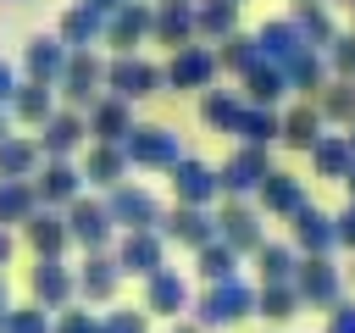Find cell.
I'll return each instance as SVG.
<instances>
[{
  "label": "cell",
  "instance_id": "cb8c5ba5",
  "mask_svg": "<svg viewBox=\"0 0 355 333\" xmlns=\"http://www.w3.org/2000/svg\"><path fill=\"white\" fill-rule=\"evenodd\" d=\"M128 128H133V117H128V100H116V94H100V100H94V111H89V133H94L100 144H122V139H128Z\"/></svg>",
  "mask_w": 355,
  "mask_h": 333
},
{
  "label": "cell",
  "instance_id": "4316f807",
  "mask_svg": "<svg viewBox=\"0 0 355 333\" xmlns=\"http://www.w3.org/2000/svg\"><path fill=\"white\" fill-rule=\"evenodd\" d=\"M50 111H55V89L50 83H17V94H11V117L17 122H33V128H44L50 122Z\"/></svg>",
  "mask_w": 355,
  "mask_h": 333
},
{
  "label": "cell",
  "instance_id": "7402d4cb",
  "mask_svg": "<svg viewBox=\"0 0 355 333\" xmlns=\"http://www.w3.org/2000/svg\"><path fill=\"white\" fill-rule=\"evenodd\" d=\"M78 189H83V172L72 166V161H61V155H50V166L39 172V183H33V194L39 200H50V205H72L78 200Z\"/></svg>",
  "mask_w": 355,
  "mask_h": 333
},
{
  "label": "cell",
  "instance_id": "ac0fdd59",
  "mask_svg": "<svg viewBox=\"0 0 355 333\" xmlns=\"http://www.w3.org/2000/svg\"><path fill=\"white\" fill-rule=\"evenodd\" d=\"M322 111H316V100H300V105H288L283 117H277V139L288 144V150H311L316 139H322Z\"/></svg>",
  "mask_w": 355,
  "mask_h": 333
},
{
  "label": "cell",
  "instance_id": "11a10c76",
  "mask_svg": "<svg viewBox=\"0 0 355 333\" xmlns=\"http://www.w3.org/2000/svg\"><path fill=\"white\" fill-rule=\"evenodd\" d=\"M344 189H349V200H355V166H349V172H344Z\"/></svg>",
  "mask_w": 355,
  "mask_h": 333
},
{
  "label": "cell",
  "instance_id": "8fae6325",
  "mask_svg": "<svg viewBox=\"0 0 355 333\" xmlns=\"http://www.w3.org/2000/svg\"><path fill=\"white\" fill-rule=\"evenodd\" d=\"M111 233H116V222H111V211L100 200H72L67 205V239H78L83 250H100Z\"/></svg>",
  "mask_w": 355,
  "mask_h": 333
},
{
  "label": "cell",
  "instance_id": "60d3db41",
  "mask_svg": "<svg viewBox=\"0 0 355 333\" xmlns=\"http://www.w3.org/2000/svg\"><path fill=\"white\" fill-rule=\"evenodd\" d=\"M255 61H261V44H255V33H239V28H233V33L222 39V50H216V67H227V72H239V78H244Z\"/></svg>",
  "mask_w": 355,
  "mask_h": 333
},
{
  "label": "cell",
  "instance_id": "f35d334b",
  "mask_svg": "<svg viewBox=\"0 0 355 333\" xmlns=\"http://www.w3.org/2000/svg\"><path fill=\"white\" fill-rule=\"evenodd\" d=\"M22 228H28V244H33L39 255H61V244H67V222H61L55 211H33Z\"/></svg>",
  "mask_w": 355,
  "mask_h": 333
},
{
  "label": "cell",
  "instance_id": "6125c7cd",
  "mask_svg": "<svg viewBox=\"0 0 355 333\" xmlns=\"http://www.w3.org/2000/svg\"><path fill=\"white\" fill-rule=\"evenodd\" d=\"M349 278H355V266H349Z\"/></svg>",
  "mask_w": 355,
  "mask_h": 333
},
{
  "label": "cell",
  "instance_id": "f546056e",
  "mask_svg": "<svg viewBox=\"0 0 355 333\" xmlns=\"http://www.w3.org/2000/svg\"><path fill=\"white\" fill-rule=\"evenodd\" d=\"M22 67H28V78H33V83H61L67 44H61V39H33V44H28V56H22Z\"/></svg>",
  "mask_w": 355,
  "mask_h": 333
},
{
  "label": "cell",
  "instance_id": "603a6c76",
  "mask_svg": "<svg viewBox=\"0 0 355 333\" xmlns=\"http://www.w3.org/2000/svg\"><path fill=\"white\" fill-rule=\"evenodd\" d=\"M100 61L89 56V50H72L67 56V67H61V89H67V100H100Z\"/></svg>",
  "mask_w": 355,
  "mask_h": 333
},
{
  "label": "cell",
  "instance_id": "5b68a950",
  "mask_svg": "<svg viewBox=\"0 0 355 333\" xmlns=\"http://www.w3.org/2000/svg\"><path fill=\"white\" fill-rule=\"evenodd\" d=\"M161 78H166V89H211V78H216V50L183 44V50H172V61L161 67Z\"/></svg>",
  "mask_w": 355,
  "mask_h": 333
},
{
  "label": "cell",
  "instance_id": "8d00e7d4",
  "mask_svg": "<svg viewBox=\"0 0 355 333\" xmlns=\"http://www.w3.org/2000/svg\"><path fill=\"white\" fill-rule=\"evenodd\" d=\"M33 205H39V194H33V183H28V178H0V228L28 222V216H33Z\"/></svg>",
  "mask_w": 355,
  "mask_h": 333
},
{
  "label": "cell",
  "instance_id": "5bb4252c",
  "mask_svg": "<svg viewBox=\"0 0 355 333\" xmlns=\"http://www.w3.org/2000/svg\"><path fill=\"white\" fill-rule=\"evenodd\" d=\"M161 239H178V244L200 250V244L216 239V216H211L205 205H178L172 216H161Z\"/></svg>",
  "mask_w": 355,
  "mask_h": 333
},
{
  "label": "cell",
  "instance_id": "7dc6e473",
  "mask_svg": "<svg viewBox=\"0 0 355 333\" xmlns=\"http://www.w3.org/2000/svg\"><path fill=\"white\" fill-rule=\"evenodd\" d=\"M150 327V311H111L105 316V333H144Z\"/></svg>",
  "mask_w": 355,
  "mask_h": 333
},
{
  "label": "cell",
  "instance_id": "52a82bcc",
  "mask_svg": "<svg viewBox=\"0 0 355 333\" xmlns=\"http://www.w3.org/2000/svg\"><path fill=\"white\" fill-rule=\"evenodd\" d=\"M216 239L227 244V250H239V255H255L261 250V239H266V228H261V211L255 205H222L216 211Z\"/></svg>",
  "mask_w": 355,
  "mask_h": 333
},
{
  "label": "cell",
  "instance_id": "9f6ffc18",
  "mask_svg": "<svg viewBox=\"0 0 355 333\" xmlns=\"http://www.w3.org/2000/svg\"><path fill=\"white\" fill-rule=\"evenodd\" d=\"M344 144H349V150H355V122H349V133H344Z\"/></svg>",
  "mask_w": 355,
  "mask_h": 333
},
{
  "label": "cell",
  "instance_id": "44dd1931",
  "mask_svg": "<svg viewBox=\"0 0 355 333\" xmlns=\"http://www.w3.org/2000/svg\"><path fill=\"white\" fill-rule=\"evenodd\" d=\"M239 83H244V105H272V111H277V100L288 94V78H283L277 61H255Z\"/></svg>",
  "mask_w": 355,
  "mask_h": 333
},
{
  "label": "cell",
  "instance_id": "bcb514c9",
  "mask_svg": "<svg viewBox=\"0 0 355 333\" xmlns=\"http://www.w3.org/2000/svg\"><path fill=\"white\" fill-rule=\"evenodd\" d=\"M0 333H50V316H44V305L33 300V305H22V311H6Z\"/></svg>",
  "mask_w": 355,
  "mask_h": 333
},
{
  "label": "cell",
  "instance_id": "680465c9",
  "mask_svg": "<svg viewBox=\"0 0 355 333\" xmlns=\"http://www.w3.org/2000/svg\"><path fill=\"white\" fill-rule=\"evenodd\" d=\"M349 28H355V0H349Z\"/></svg>",
  "mask_w": 355,
  "mask_h": 333
},
{
  "label": "cell",
  "instance_id": "db71d44e",
  "mask_svg": "<svg viewBox=\"0 0 355 333\" xmlns=\"http://www.w3.org/2000/svg\"><path fill=\"white\" fill-rule=\"evenodd\" d=\"M6 255H11V233L0 228V261H6Z\"/></svg>",
  "mask_w": 355,
  "mask_h": 333
},
{
  "label": "cell",
  "instance_id": "d590c367",
  "mask_svg": "<svg viewBox=\"0 0 355 333\" xmlns=\"http://www.w3.org/2000/svg\"><path fill=\"white\" fill-rule=\"evenodd\" d=\"M316 111H322V122L349 128V122H355V78H333V83L316 94Z\"/></svg>",
  "mask_w": 355,
  "mask_h": 333
},
{
  "label": "cell",
  "instance_id": "3957f363",
  "mask_svg": "<svg viewBox=\"0 0 355 333\" xmlns=\"http://www.w3.org/2000/svg\"><path fill=\"white\" fill-rule=\"evenodd\" d=\"M122 150H128V166H144V172H161V166H178V161H183V155H178V133H172V128H155V122L128 128Z\"/></svg>",
  "mask_w": 355,
  "mask_h": 333
},
{
  "label": "cell",
  "instance_id": "d6a6232c",
  "mask_svg": "<svg viewBox=\"0 0 355 333\" xmlns=\"http://www.w3.org/2000/svg\"><path fill=\"white\" fill-rule=\"evenodd\" d=\"M277 117H283V111H272V105H244V111L233 117L239 144H272V139H277Z\"/></svg>",
  "mask_w": 355,
  "mask_h": 333
},
{
  "label": "cell",
  "instance_id": "94428289",
  "mask_svg": "<svg viewBox=\"0 0 355 333\" xmlns=\"http://www.w3.org/2000/svg\"><path fill=\"white\" fill-rule=\"evenodd\" d=\"M327 6H349V0H327Z\"/></svg>",
  "mask_w": 355,
  "mask_h": 333
},
{
  "label": "cell",
  "instance_id": "b9f144b4",
  "mask_svg": "<svg viewBox=\"0 0 355 333\" xmlns=\"http://www.w3.org/2000/svg\"><path fill=\"white\" fill-rule=\"evenodd\" d=\"M194 255H200V266H194V272H200L205 283H222V278H239V250H227L222 239H211V244H200Z\"/></svg>",
  "mask_w": 355,
  "mask_h": 333
},
{
  "label": "cell",
  "instance_id": "e575fe53",
  "mask_svg": "<svg viewBox=\"0 0 355 333\" xmlns=\"http://www.w3.org/2000/svg\"><path fill=\"white\" fill-rule=\"evenodd\" d=\"M305 305H300V294H294V283H261L255 289V316H266V322H288V316H300Z\"/></svg>",
  "mask_w": 355,
  "mask_h": 333
},
{
  "label": "cell",
  "instance_id": "277c9868",
  "mask_svg": "<svg viewBox=\"0 0 355 333\" xmlns=\"http://www.w3.org/2000/svg\"><path fill=\"white\" fill-rule=\"evenodd\" d=\"M272 172V161H266V144H239L222 166H216V183H222V194H255L261 189V178Z\"/></svg>",
  "mask_w": 355,
  "mask_h": 333
},
{
  "label": "cell",
  "instance_id": "ba28073f",
  "mask_svg": "<svg viewBox=\"0 0 355 333\" xmlns=\"http://www.w3.org/2000/svg\"><path fill=\"white\" fill-rule=\"evenodd\" d=\"M288 222H294V250H300V255H333V250H338L333 211H322V205H311V200H305Z\"/></svg>",
  "mask_w": 355,
  "mask_h": 333
},
{
  "label": "cell",
  "instance_id": "ab89813d",
  "mask_svg": "<svg viewBox=\"0 0 355 333\" xmlns=\"http://www.w3.org/2000/svg\"><path fill=\"white\" fill-rule=\"evenodd\" d=\"M33 166H39V144L22 133H6L0 139V178H28Z\"/></svg>",
  "mask_w": 355,
  "mask_h": 333
},
{
  "label": "cell",
  "instance_id": "74e56055",
  "mask_svg": "<svg viewBox=\"0 0 355 333\" xmlns=\"http://www.w3.org/2000/svg\"><path fill=\"white\" fill-rule=\"evenodd\" d=\"M255 261H261V283H294L300 250H294V244H272V239H261Z\"/></svg>",
  "mask_w": 355,
  "mask_h": 333
},
{
  "label": "cell",
  "instance_id": "9c48e42d",
  "mask_svg": "<svg viewBox=\"0 0 355 333\" xmlns=\"http://www.w3.org/2000/svg\"><path fill=\"white\" fill-rule=\"evenodd\" d=\"M116 266H122L128 278L161 272V266H166V261H161V228H128V239L116 244Z\"/></svg>",
  "mask_w": 355,
  "mask_h": 333
},
{
  "label": "cell",
  "instance_id": "7a4b0ae2",
  "mask_svg": "<svg viewBox=\"0 0 355 333\" xmlns=\"http://www.w3.org/2000/svg\"><path fill=\"white\" fill-rule=\"evenodd\" d=\"M294 294H300V305H338L344 300V272L333 266V255H300Z\"/></svg>",
  "mask_w": 355,
  "mask_h": 333
},
{
  "label": "cell",
  "instance_id": "6da1fadb",
  "mask_svg": "<svg viewBox=\"0 0 355 333\" xmlns=\"http://www.w3.org/2000/svg\"><path fill=\"white\" fill-rule=\"evenodd\" d=\"M200 322L205 327H233V322H244V316H255V289L244 283V278H222V283H205V294H200Z\"/></svg>",
  "mask_w": 355,
  "mask_h": 333
},
{
  "label": "cell",
  "instance_id": "f6af8a7d",
  "mask_svg": "<svg viewBox=\"0 0 355 333\" xmlns=\"http://www.w3.org/2000/svg\"><path fill=\"white\" fill-rule=\"evenodd\" d=\"M322 61H327L333 78H355V28H338L333 44L322 50Z\"/></svg>",
  "mask_w": 355,
  "mask_h": 333
},
{
  "label": "cell",
  "instance_id": "30bf717a",
  "mask_svg": "<svg viewBox=\"0 0 355 333\" xmlns=\"http://www.w3.org/2000/svg\"><path fill=\"white\" fill-rule=\"evenodd\" d=\"M105 211H111V222H122V228H161L155 194H150V189H133V183H116L111 200H105Z\"/></svg>",
  "mask_w": 355,
  "mask_h": 333
},
{
  "label": "cell",
  "instance_id": "f907efd6",
  "mask_svg": "<svg viewBox=\"0 0 355 333\" xmlns=\"http://www.w3.org/2000/svg\"><path fill=\"white\" fill-rule=\"evenodd\" d=\"M333 228H338V244H344V250H355V200L333 216Z\"/></svg>",
  "mask_w": 355,
  "mask_h": 333
},
{
  "label": "cell",
  "instance_id": "83f0119b",
  "mask_svg": "<svg viewBox=\"0 0 355 333\" xmlns=\"http://www.w3.org/2000/svg\"><path fill=\"white\" fill-rule=\"evenodd\" d=\"M116 278H122V266L105 261L100 250H89V261L78 266V294H83V300H111V294H116Z\"/></svg>",
  "mask_w": 355,
  "mask_h": 333
},
{
  "label": "cell",
  "instance_id": "2e32d148",
  "mask_svg": "<svg viewBox=\"0 0 355 333\" xmlns=\"http://www.w3.org/2000/svg\"><path fill=\"white\" fill-rule=\"evenodd\" d=\"M255 44H261V61H288V56H300V50H311L305 44V33L294 28V17H266L261 28H255Z\"/></svg>",
  "mask_w": 355,
  "mask_h": 333
},
{
  "label": "cell",
  "instance_id": "4dcf8cb0",
  "mask_svg": "<svg viewBox=\"0 0 355 333\" xmlns=\"http://www.w3.org/2000/svg\"><path fill=\"white\" fill-rule=\"evenodd\" d=\"M283 78H288V89H300L305 100H316V94H322V78H327L322 50H300V56H288V61H283Z\"/></svg>",
  "mask_w": 355,
  "mask_h": 333
},
{
  "label": "cell",
  "instance_id": "7c38bea8",
  "mask_svg": "<svg viewBox=\"0 0 355 333\" xmlns=\"http://www.w3.org/2000/svg\"><path fill=\"white\" fill-rule=\"evenodd\" d=\"M172 194H178V205H211L216 194H222V183H216V166H205V161H178L172 166Z\"/></svg>",
  "mask_w": 355,
  "mask_h": 333
},
{
  "label": "cell",
  "instance_id": "9a60e30c",
  "mask_svg": "<svg viewBox=\"0 0 355 333\" xmlns=\"http://www.w3.org/2000/svg\"><path fill=\"white\" fill-rule=\"evenodd\" d=\"M72 294H78V272L61 266V255H39V266H33V300L50 311V305H67Z\"/></svg>",
  "mask_w": 355,
  "mask_h": 333
},
{
  "label": "cell",
  "instance_id": "ffe728a7",
  "mask_svg": "<svg viewBox=\"0 0 355 333\" xmlns=\"http://www.w3.org/2000/svg\"><path fill=\"white\" fill-rule=\"evenodd\" d=\"M288 17H294V28L305 33V44H311V50H327V44H333V33H338V17H333V6H327V0H294V11H288Z\"/></svg>",
  "mask_w": 355,
  "mask_h": 333
},
{
  "label": "cell",
  "instance_id": "f5cc1de1",
  "mask_svg": "<svg viewBox=\"0 0 355 333\" xmlns=\"http://www.w3.org/2000/svg\"><path fill=\"white\" fill-rule=\"evenodd\" d=\"M89 6H94V11H100V17H111V11H122V6H128V0H89Z\"/></svg>",
  "mask_w": 355,
  "mask_h": 333
},
{
  "label": "cell",
  "instance_id": "d4e9b609",
  "mask_svg": "<svg viewBox=\"0 0 355 333\" xmlns=\"http://www.w3.org/2000/svg\"><path fill=\"white\" fill-rule=\"evenodd\" d=\"M305 155H311L316 178H333V183H344V172L355 166V150L344 144V133H322V139H316V144H311Z\"/></svg>",
  "mask_w": 355,
  "mask_h": 333
},
{
  "label": "cell",
  "instance_id": "836d02e7",
  "mask_svg": "<svg viewBox=\"0 0 355 333\" xmlns=\"http://www.w3.org/2000/svg\"><path fill=\"white\" fill-rule=\"evenodd\" d=\"M83 133H89V122H83V117H72V111H50L39 150H50V155H67V150H78V139H83Z\"/></svg>",
  "mask_w": 355,
  "mask_h": 333
},
{
  "label": "cell",
  "instance_id": "816d5d0a",
  "mask_svg": "<svg viewBox=\"0 0 355 333\" xmlns=\"http://www.w3.org/2000/svg\"><path fill=\"white\" fill-rule=\"evenodd\" d=\"M11 94H17V67L0 61V105H11Z\"/></svg>",
  "mask_w": 355,
  "mask_h": 333
},
{
  "label": "cell",
  "instance_id": "c3c4849f",
  "mask_svg": "<svg viewBox=\"0 0 355 333\" xmlns=\"http://www.w3.org/2000/svg\"><path fill=\"white\" fill-rule=\"evenodd\" d=\"M322 333H355V300L327 305V327H322Z\"/></svg>",
  "mask_w": 355,
  "mask_h": 333
},
{
  "label": "cell",
  "instance_id": "1f68e13d",
  "mask_svg": "<svg viewBox=\"0 0 355 333\" xmlns=\"http://www.w3.org/2000/svg\"><path fill=\"white\" fill-rule=\"evenodd\" d=\"M100 33H105V17L83 0V6H72L67 17H61V44H72V50H83V44H100Z\"/></svg>",
  "mask_w": 355,
  "mask_h": 333
},
{
  "label": "cell",
  "instance_id": "91938a15",
  "mask_svg": "<svg viewBox=\"0 0 355 333\" xmlns=\"http://www.w3.org/2000/svg\"><path fill=\"white\" fill-rule=\"evenodd\" d=\"M172 333H200V327H172Z\"/></svg>",
  "mask_w": 355,
  "mask_h": 333
},
{
  "label": "cell",
  "instance_id": "e0dca14e",
  "mask_svg": "<svg viewBox=\"0 0 355 333\" xmlns=\"http://www.w3.org/2000/svg\"><path fill=\"white\" fill-rule=\"evenodd\" d=\"M144 311H150V316H178V311H189V283H183L172 266L150 272V278H144Z\"/></svg>",
  "mask_w": 355,
  "mask_h": 333
},
{
  "label": "cell",
  "instance_id": "f1b7e54d",
  "mask_svg": "<svg viewBox=\"0 0 355 333\" xmlns=\"http://www.w3.org/2000/svg\"><path fill=\"white\" fill-rule=\"evenodd\" d=\"M161 44H172V50H183L189 44V33H194V6L189 0H161V11H155V28H150Z\"/></svg>",
  "mask_w": 355,
  "mask_h": 333
},
{
  "label": "cell",
  "instance_id": "8992f818",
  "mask_svg": "<svg viewBox=\"0 0 355 333\" xmlns=\"http://www.w3.org/2000/svg\"><path fill=\"white\" fill-rule=\"evenodd\" d=\"M166 78H161V67H150V61H139L133 50L128 56H116L111 67H105V89L116 94V100H139V94H155Z\"/></svg>",
  "mask_w": 355,
  "mask_h": 333
},
{
  "label": "cell",
  "instance_id": "484cf974",
  "mask_svg": "<svg viewBox=\"0 0 355 333\" xmlns=\"http://www.w3.org/2000/svg\"><path fill=\"white\" fill-rule=\"evenodd\" d=\"M78 172H83V183L116 189V183H122V172H128V150H122V144H100V139H94V150H89V161H83Z\"/></svg>",
  "mask_w": 355,
  "mask_h": 333
},
{
  "label": "cell",
  "instance_id": "ee69618b",
  "mask_svg": "<svg viewBox=\"0 0 355 333\" xmlns=\"http://www.w3.org/2000/svg\"><path fill=\"white\" fill-rule=\"evenodd\" d=\"M239 111H244V94H233V89H205V100H200V117L211 128H222V133H233Z\"/></svg>",
  "mask_w": 355,
  "mask_h": 333
},
{
  "label": "cell",
  "instance_id": "6f0895ef",
  "mask_svg": "<svg viewBox=\"0 0 355 333\" xmlns=\"http://www.w3.org/2000/svg\"><path fill=\"white\" fill-rule=\"evenodd\" d=\"M0 139H6V105H0Z\"/></svg>",
  "mask_w": 355,
  "mask_h": 333
},
{
  "label": "cell",
  "instance_id": "7bdbcfd3",
  "mask_svg": "<svg viewBox=\"0 0 355 333\" xmlns=\"http://www.w3.org/2000/svg\"><path fill=\"white\" fill-rule=\"evenodd\" d=\"M194 28L211 33V39H227L239 28V0H205V6H194Z\"/></svg>",
  "mask_w": 355,
  "mask_h": 333
},
{
  "label": "cell",
  "instance_id": "4fadbf2b",
  "mask_svg": "<svg viewBox=\"0 0 355 333\" xmlns=\"http://www.w3.org/2000/svg\"><path fill=\"white\" fill-rule=\"evenodd\" d=\"M255 211H266V216H294L300 205H305V189H300V178L294 172H283V166H272L266 178H261V189H255Z\"/></svg>",
  "mask_w": 355,
  "mask_h": 333
},
{
  "label": "cell",
  "instance_id": "681fc988",
  "mask_svg": "<svg viewBox=\"0 0 355 333\" xmlns=\"http://www.w3.org/2000/svg\"><path fill=\"white\" fill-rule=\"evenodd\" d=\"M55 333H105V322H100V316H89V311H72V316H61V322H55Z\"/></svg>",
  "mask_w": 355,
  "mask_h": 333
},
{
  "label": "cell",
  "instance_id": "d6986e66",
  "mask_svg": "<svg viewBox=\"0 0 355 333\" xmlns=\"http://www.w3.org/2000/svg\"><path fill=\"white\" fill-rule=\"evenodd\" d=\"M150 28H155V11H150V6H139V0H128L122 11H111V17H105V39H111L122 56H128Z\"/></svg>",
  "mask_w": 355,
  "mask_h": 333
}]
</instances>
